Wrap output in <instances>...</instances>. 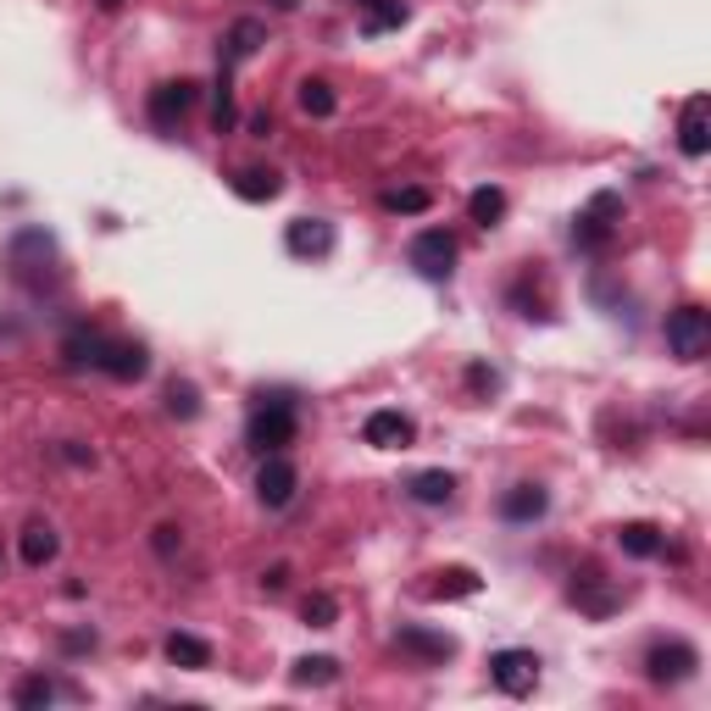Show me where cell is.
<instances>
[{
  "label": "cell",
  "mask_w": 711,
  "mask_h": 711,
  "mask_svg": "<svg viewBox=\"0 0 711 711\" xmlns=\"http://www.w3.org/2000/svg\"><path fill=\"white\" fill-rule=\"evenodd\" d=\"M295 401L284 395V390H272V395H261V406L250 412V429H245V445L256 451V456H272V451H289L295 445Z\"/></svg>",
  "instance_id": "cell-1"
},
{
  "label": "cell",
  "mask_w": 711,
  "mask_h": 711,
  "mask_svg": "<svg viewBox=\"0 0 711 711\" xmlns=\"http://www.w3.org/2000/svg\"><path fill=\"white\" fill-rule=\"evenodd\" d=\"M456 234L451 228H423V234H412V245H406V261L418 267V278H429V284H445L451 272H456Z\"/></svg>",
  "instance_id": "cell-2"
},
{
  "label": "cell",
  "mask_w": 711,
  "mask_h": 711,
  "mask_svg": "<svg viewBox=\"0 0 711 711\" xmlns=\"http://www.w3.org/2000/svg\"><path fill=\"white\" fill-rule=\"evenodd\" d=\"M667 350L678 356V362H700V356L711 350V311L705 306L667 311Z\"/></svg>",
  "instance_id": "cell-3"
},
{
  "label": "cell",
  "mask_w": 711,
  "mask_h": 711,
  "mask_svg": "<svg viewBox=\"0 0 711 711\" xmlns=\"http://www.w3.org/2000/svg\"><path fill=\"white\" fill-rule=\"evenodd\" d=\"M195 101H200V84L195 79H167V84H156L151 90V101H145V112H151V123L156 128H184V117L195 112Z\"/></svg>",
  "instance_id": "cell-4"
},
{
  "label": "cell",
  "mask_w": 711,
  "mask_h": 711,
  "mask_svg": "<svg viewBox=\"0 0 711 711\" xmlns=\"http://www.w3.org/2000/svg\"><path fill=\"white\" fill-rule=\"evenodd\" d=\"M295 490H300V473H295V462H289L284 451L261 456V467H256V501H261L267 512H284V506L295 501Z\"/></svg>",
  "instance_id": "cell-5"
},
{
  "label": "cell",
  "mask_w": 711,
  "mask_h": 711,
  "mask_svg": "<svg viewBox=\"0 0 711 711\" xmlns=\"http://www.w3.org/2000/svg\"><path fill=\"white\" fill-rule=\"evenodd\" d=\"M490 678H495V689L523 700V694L539 689V656L534 650H495L490 656Z\"/></svg>",
  "instance_id": "cell-6"
},
{
  "label": "cell",
  "mask_w": 711,
  "mask_h": 711,
  "mask_svg": "<svg viewBox=\"0 0 711 711\" xmlns=\"http://www.w3.org/2000/svg\"><path fill=\"white\" fill-rule=\"evenodd\" d=\"M694 667H700V650H694L689 639H667V645H650V656H645V672H650V683H683V678H694Z\"/></svg>",
  "instance_id": "cell-7"
},
{
  "label": "cell",
  "mask_w": 711,
  "mask_h": 711,
  "mask_svg": "<svg viewBox=\"0 0 711 711\" xmlns=\"http://www.w3.org/2000/svg\"><path fill=\"white\" fill-rule=\"evenodd\" d=\"M678 151L694 156V162L711 151V101L705 95H689L683 101V112H678Z\"/></svg>",
  "instance_id": "cell-8"
},
{
  "label": "cell",
  "mask_w": 711,
  "mask_h": 711,
  "mask_svg": "<svg viewBox=\"0 0 711 711\" xmlns=\"http://www.w3.org/2000/svg\"><path fill=\"white\" fill-rule=\"evenodd\" d=\"M362 440L373 445V451H406L412 440H418V423L406 418V412H373L368 423H362Z\"/></svg>",
  "instance_id": "cell-9"
},
{
  "label": "cell",
  "mask_w": 711,
  "mask_h": 711,
  "mask_svg": "<svg viewBox=\"0 0 711 711\" xmlns=\"http://www.w3.org/2000/svg\"><path fill=\"white\" fill-rule=\"evenodd\" d=\"M101 373H106V379H123V384H134V379H145V373H151V350H145L140 339H106Z\"/></svg>",
  "instance_id": "cell-10"
},
{
  "label": "cell",
  "mask_w": 711,
  "mask_h": 711,
  "mask_svg": "<svg viewBox=\"0 0 711 711\" xmlns=\"http://www.w3.org/2000/svg\"><path fill=\"white\" fill-rule=\"evenodd\" d=\"M267 45V23H256V18H239L228 34H223V45H217V68H239V62H250L256 51Z\"/></svg>",
  "instance_id": "cell-11"
},
{
  "label": "cell",
  "mask_w": 711,
  "mask_h": 711,
  "mask_svg": "<svg viewBox=\"0 0 711 711\" xmlns=\"http://www.w3.org/2000/svg\"><path fill=\"white\" fill-rule=\"evenodd\" d=\"M622 206H617V195H595L589 200V212L578 217V228H573V239L584 245V250H606L611 245V217H617Z\"/></svg>",
  "instance_id": "cell-12"
},
{
  "label": "cell",
  "mask_w": 711,
  "mask_h": 711,
  "mask_svg": "<svg viewBox=\"0 0 711 711\" xmlns=\"http://www.w3.org/2000/svg\"><path fill=\"white\" fill-rule=\"evenodd\" d=\"M284 245H289V256L322 261V256L333 250V223H322V217H295V223L284 228Z\"/></svg>",
  "instance_id": "cell-13"
},
{
  "label": "cell",
  "mask_w": 711,
  "mask_h": 711,
  "mask_svg": "<svg viewBox=\"0 0 711 711\" xmlns=\"http://www.w3.org/2000/svg\"><path fill=\"white\" fill-rule=\"evenodd\" d=\"M395 645H401L412 661H429V667H440V661L456 656V639H451V633H434V628H418V622H406V628L395 633Z\"/></svg>",
  "instance_id": "cell-14"
},
{
  "label": "cell",
  "mask_w": 711,
  "mask_h": 711,
  "mask_svg": "<svg viewBox=\"0 0 711 711\" xmlns=\"http://www.w3.org/2000/svg\"><path fill=\"white\" fill-rule=\"evenodd\" d=\"M545 506H550L545 484H512V490L501 495V517H506V523H539Z\"/></svg>",
  "instance_id": "cell-15"
},
{
  "label": "cell",
  "mask_w": 711,
  "mask_h": 711,
  "mask_svg": "<svg viewBox=\"0 0 711 711\" xmlns=\"http://www.w3.org/2000/svg\"><path fill=\"white\" fill-rule=\"evenodd\" d=\"M79 700V683H56V678H45V672H29L18 689H12V700L23 705V711H40V705H51V700Z\"/></svg>",
  "instance_id": "cell-16"
},
{
  "label": "cell",
  "mask_w": 711,
  "mask_h": 711,
  "mask_svg": "<svg viewBox=\"0 0 711 711\" xmlns=\"http://www.w3.org/2000/svg\"><path fill=\"white\" fill-rule=\"evenodd\" d=\"M56 550H62V539H56V528H51L45 517H34V523L23 528V539H18V556H23L29 567H51Z\"/></svg>",
  "instance_id": "cell-17"
},
{
  "label": "cell",
  "mask_w": 711,
  "mask_h": 711,
  "mask_svg": "<svg viewBox=\"0 0 711 711\" xmlns=\"http://www.w3.org/2000/svg\"><path fill=\"white\" fill-rule=\"evenodd\" d=\"M406 495H412L418 506H451V501H456V473L429 467V473H418V478L406 484Z\"/></svg>",
  "instance_id": "cell-18"
},
{
  "label": "cell",
  "mask_w": 711,
  "mask_h": 711,
  "mask_svg": "<svg viewBox=\"0 0 711 711\" xmlns=\"http://www.w3.org/2000/svg\"><path fill=\"white\" fill-rule=\"evenodd\" d=\"M162 650H167V661L184 667V672H206V667H212V645H206L200 633H184V628H178V633H167Z\"/></svg>",
  "instance_id": "cell-19"
},
{
  "label": "cell",
  "mask_w": 711,
  "mask_h": 711,
  "mask_svg": "<svg viewBox=\"0 0 711 711\" xmlns=\"http://www.w3.org/2000/svg\"><path fill=\"white\" fill-rule=\"evenodd\" d=\"M106 339H112V333H101V328H79V333H68V344H62V356H68V368H95V373H101V356H106Z\"/></svg>",
  "instance_id": "cell-20"
},
{
  "label": "cell",
  "mask_w": 711,
  "mask_h": 711,
  "mask_svg": "<svg viewBox=\"0 0 711 711\" xmlns=\"http://www.w3.org/2000/svg\"><path fill=\"white\" fill-rule=\"evenodd\" d=\"M234 195H239V200H250V206L278 200V195H284V173H272V167H245V173L234 178Z\"/></svg>",
  "instance_id": "cell-21"
},
{
  "label": "cell",
  "mask_w": 711,
  "mask_h": 711,
  "mask_svg": "<svg viewBox=\"0 0 711 711\" xmlns=\"http://www.w3.org/2000/svg\"><path fill=\"white\" fill-rule=\"evenodd\" d=\"M617 545H622L628 556H639V561H650V556L667 550V539H661L656 523H622V528H617Z\"/></svg>",
  "instance_id": "cell-22"
},
{
  "label": "cell",
  "mask_w": 711,
  "mask_h": 711,
  "mask_svg": "<svg viewBox=\"0 0 711 711\" xmlns=\"http://www.w3.org/2000/svg\"><path fill=\"white\" fill-rule=\"evenodd\" d=\"M406 23V7L401 0H362V34L368 40H379V34H390V29H401Z\"/></svg>",
  "instance_id": "cell-23"
},
{
  "label": "cell",
  "mask_w": 711,
  "mask_h": 711,
  "mask_svg": "<svg viewBox=\"0 0 711 711\" xmlns=\"http://www.w3.org/2000/svg\"><path fill=\"white\" fill-rule=\"evenodd\" d=\"M467 217H473L478 228H501V217H506V189H495V184L473 189V195H467Z\"/></svg>",
  "instance_id": "cell-24"
},
{
  "label": "cell",
  "mask_w": 711,
  "mask_h": 711,
  "mask_svg": "<svg viewBox=\"0 0 711 711\" xmlns=\"http://www.w3.org/2000/svg\"><path fill=\"white\" fill-rule=\"evenodd\" d=\"M573 600H578V606H584L589 617H606V611L617 606V595H611V589L600 584V573H595V567H584V578L573 584Z\"/></svg>",
  "instance_id": "cell-25"
},
{
  "label": "cell",
  "mask_w": 711,
  "mask_h": 711,
  "mask_svg": "<svg viewBox=\"0 0 711 711\" xmlns=\"http://www.w3.org/2000/svg\"><path fill=\"white\" fill-rule=\"evenodd\" d=\"M379 200H384V212H395V217H423V212L434 206V195H429L423 184H401V189H384Z\"/></svg>",
  "instance_id": "cell-26"
},
{
  "label": "cell",
  "mask_w": 711,
  "mask_h": 711,
  "mask_svg": "<svg viewBox=\"0 0 711 711\" xmlns=\"http://www.w3.org/2000/svg\"><path fill=\"white\" fill-rule=\"evenodd\" d=\"M333 106H339V95L328 79H300V112L306 117H333Z\"/></svg>",
  "instance_id": "cell-27"
},
{
  "label": "cell",
  "mask_w": 711,
  "mask_h": 711,
  "mask_svg": "<svg viewBox=\"0 0 711 711\" xmlns=\"http://www.w3.org/2000/svg\"><path fill=\"white\" fill-rule=\"evenodd\" d=\"M289 678H295L300 689H322V683H333V678H339V661H333V656H300Z\"/></svg>",
  "instance_id": "cell-28"
},
{
  "label": "cell",
  "mask_w": 711,
  "mask_h": 711,
  "mask_svg": "<svg viewBox=\"0 0 711 711\" xmlns=\"http://www.w3.org/2000/svg\"><path fill=\"white\" fill-rule=\"evenodd\" d=\"M300 622H306V628H333V622H339V600H333L328 589H311V595L300 600Z\"/></svg>",
  "instance_id": "cell-29"
},
{
  "label": "cell",
  "mask_w": 711,
  "mask_h": 711,
  "mask_svg": "<svg viewBox=\"0 0 711 711\" xmlns=\"http://www.w3.org/2000/svg\"><path fill=\"white\" fill-rule=\"evenodd\" d=\"M167 412H173V418H184V423H189V418H200V390H195L189 379H173V384H167Z\"/></svg>",
  "instance_id": "cell-30"
},
{
  "label": "cell",
  "mask_w": 711,
  "mask_h": 711,
  "mask_svg": "<svg viewBox=\"0 0 711 711\" xmlns=\"http://www.w3.org/2000/svg\"><path fill=\"white\" fill-rule=\"evenodd\" d=\"M440 584H429V595H478V573L473 567H445L434 573Z\"/></svg>",
  "instance_id": "cell-31"
},
{
  "label": "cell",
  "mask_w": 711,
  "mask_h": 711,
  "mask_svg": "<svg viewBox=\"0 0 711 711\" xmlns=\"http://www.w3.org/2000/svg\"><path fill=\"white\" fill-rule=\"evenodd\" d=\"M178 545H184V539H178V528H173V523H162V528H156V550H162V556H173Z\"/></svg>",
  "instance_id": "cell-32"
},
{
  "label": "cell",
  "mask_w": 711,
  "mask_h": 711,
  "mask_svg": "<svg viewBox=\"0 0 711 711\" xmlns=\"http://www.w3.org/2000/svg\"><path fill=\"white\" fill-rule=\"evenodd\" d=\"M284 584H289V567H284V561H278V567H267V573H261V589H272V595H278V589H284Z\"/></svg>",
  "instance_id": "cell-33"
},
{
  "label": "cell",
  "mask_w": 711,
  "mask_h": 711,
  "mask_svg": "<svg viewBox=\"0 0 711 711\" xmlns=\"http://www.w3.org/2000/svg\"><path fill=\"white\" fill-rule=\"evenodd\" d=\"M62 650L79 656V650H95V633H62Z\"/></svg>",
  "instance_id": "cell-34"
},
{
  "label": "cell",
  "mask_w": 711,
  "mask_h": 711,
  "mask_svg": "<svg viewBox=\"0 0 711 711\" xmlns=\"http://www.w3.org/2000/svg\"><path fill=\"white\" fill-rule=\"evenodd\" d=\"M467 384H473V390H495V373H490V368H473Z\"/></svg>",
  "instance_id": "cell-35"
},
{
  "label": "cell",
  "mask_w": 711,
  "mask_h": 711,
  "mask_svg": "<svg viewBox=\"0 0 711 711\" xmlns=\"http://www.w3.org/2000/svg\"><path fill=\"white\" fill-rule=\"evenodd\" d=\"M123 7V0H101V12H117Z\"/></svg>",
  "instance_id": "cell-36"
},
{
  "label": "cell",
  "mask_w": 711,
  "mask_h": 711,
  "mask_svg": "<svg viewBox=\"0 0 711 711\" xmlns=\"http://www.w3.org/2000/svg\"><path fill=\"white\" fill-rule=\"evenodd\" d=\"M278 7H295V0H278Z\"/></svg>",
  "instance_id": "cell-37"
}]
</instances>
